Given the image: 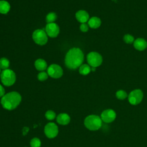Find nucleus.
<instances>
[{
    "label": "nucleus",
    "instance_id": "24",
    "mask_svg": "<svg viewBox=\"0 0 147 147\" xmlns=\"http://www.w3.org/2000/svg\"><path fill=\"white\" fill-rule=\"evenodd\" d=\"M48 74L47 72L45 71L40 72L37 75V79L40 81H44L48 79Z\"/></svg>",
    "mask_w": 147,
    "mask_h": 147
},
{
    "label": "nucleus",
    "instance_id": "8",
    "mask_svg": "<svg viewBox=\"0 0 147 147\" xmlns=\"http://www.w3.org/2000/svg\"><path fill=\"white\" fill-rule=\"evenodd\" d=\"M47 73L51 78L57 79L62 76L63 71L60 65L56 64H53L48 67L47 69Z\"/></svg>",
    "mask_w": 147,
    "mask_h": 147
},
{
    "label": "nucleus",
    "instance_id": "1",
    "mask_svg": "<svg viewBox=\"0 0 147 147\" xmlns=\"http://www.w3.org/2000/svg\"><path fill=\"white\" fill-rule=\"evenodd\" d=\"M84 60V55L79 48H72L67 53L65 57V64L71 69L79 68Z\"/></svg>",
    "mask_w": 147,
    "mask_h": 147
},
{
    "label": "nucleus",
    "instance_id": "30",
    "mask_svg": "<svg viewBox=\"0 0 147 147\" xmlns=\"http://www.w3.org/2000/svg\"><path fill=\"white\" fill-rule=\"evenodd\" d=\"M1 68H0V75H1Z\"/></svg>",
    "mask_w": 147,
    "mask_h": 147
},
{
    "label": "nucleus",
    "instance_id": "29",
    "mask_svg": "<svg viewBox=\"0 0 147 147\" xmlns=\"http://www.w3.org/2000/svg\"><path fill=\"white\" fill-rule=\"evenodd\" d=\"M95 69H96L95 67H91V71H95Z\"/></svg>",
    "mask_w": 147,
    "mask_h": 147
},
{
    "label": "nucleus",
    "instance_id": "20",
    "mask_svg": "<svg viewBox=\"0 0 147 147\" xmlns=\"http://www.w3.org/2000/svg\"><path fill=\"white\" fill-rule=\"evenodd\" d=\"M57 19V15L54 12H51L48 13L46 16V21L47 24L48 23H53Z\"/></svg>",
    "mask_w": 147,
    "mask_h": 147
},
{
    "label": "nucleus",
    "instance_id": "10",
    "mask_svg": "<svg viewBox=\"0 0 147 147\" xmlns=\"http://www.w3.org/2000/svg\"><path fill=\"white\" fill-rule=\"evenodd\" d=\"M100 118L105 123H111L116 118V113L113 109H106L102 111Z\"/></svg>",
    "mask_w": 147,
    "mask_h": 147
},
{
    "label": "nucleus",
    "instance_id": "12",
    "mask_svg": "<svg viewBox=\"0 0 147 147\" xmlns=\"http://www.w3.org/2000/svg\"><path fill=\"white\" fill-rule=\"evenodd\" d=\"M75 17L76 20L82 24L86 23L89 20L88 13L83 10H80L78 11L75 14Z\"/></svg>",
    "mask_w": 147,
    "mask_h": 147
},
{
    "label": "nucleus",
    "instance_id": "27",
    "mask_svg": "<svg viewBox=\"0 0 147 147\" xmlns=\"http://www.w3.org/2000/svg\"><path fill=\"white\" fill-rule=\"evenodd\" d=\"M5 92L4 88L0 84V97H2L5 95Z\"/></svg>",
    "mask_w": 147,
    "mask_h": 147
},
{
    "label": "nucleus",
    "instance_id": "22",
    "mask_svg": "<svg viewBox=\"0 0 147 147\" xmlns=\"http://www.w3.org/2000/svg\"><path fill=\"white\" fill-rule=\"evenodd\" d=\"M30 144L31 147H40L41 146V141L37 137H34L32 138L30 141Z\"/></svg>",
    "mask_w": 147,
    "mask_h": 147
},
{
    "label": "nucleus",
    "instance_id": "16",
    "mask_svg": "<svg viewBox=\"0 0 147 147\" xmlns=\"http://www.w3.org/2000/svg\"><path fill=\"white\" fill-rule=\"evenodd\" d=\"M35 68L40 71H44L47 68V62L42 59H38L34 62Z\"/></svg>",
    "mask_w": 147,
    "mask_h": 147
},
{
    "label": "nucleus",
    "instance_id": "4",
    "mask_svg": "<svg viewBox=\"0 0 147 147\" xmlns=\"http://www.w3.org/2000/svg\"><path fill=\"white\" fill-rule=\"evenodd\" d=\"M0 76L2 84L6 86H12L16 80L14 72L9 68L3 70L1 73Z\"/></svg>",
    "mask_w": 147,
    "mask_h": 147
},
{
    "label": "nucleus",
    "instance_id": "2",
    "mask_svg": "<svg viewBox=\"0 0 147 147\" xmlns=\"http://www.w3.org/2000/svg\"><path fill=\"white\" fill-rule=\"evenodd\" d=\"M21 101V95L16 91H12L5 94L1 98V103L2 107L9 110L16 108Z\"/></svg>",
    "mask_w": 147,
    "mask_h": 147
},
{
    "label": "nucleus",
    "instance_id": "9",
    "mask_svg": "<svg viewBox=\"0 0 147 147\" xmlns=\"http://www.w3.org/2000/svg\"><path fill=\"white\" fill-rule=\"evenodd\" d=\"M58 132V127L55 123L49 122L45 126L44 133L46 136L49 138H55L57 135Z\"/></svg>",
    "mask_w": 147,
    "mask_h": 147
},
{
    "label": "nucleus",
    "instance_id": "23",
    "mask_svg": "<svg viewBox=\"0 0 147 147\" xmlns=\"http://www.w3.org/2000/svg\"><path fill=\"white\" fill-rule=\"evenodd\" d=\"M123 41L127 44H131L134 41V38L133 36L126 34L123 36Z\"/></svg>",
    "mask_w": 147,
    "mask_h": 147
},
{
    "label": "nucleus",
    "instance_id": "13",
    "mask_svg": "<svg viewBox=\"0 0 147 147\" xmlns=\"http://www.w3.org/2000/svg\"><path fill=\"white\" fill-rule=\"evenodd\" d=\"M134 48L138 51H144L147 48V42L142 38H138L133 43Z\"/></svg>",
    "mask_w": 147,
    "mask_h": 147
},
{
    "label": "nucleus",
    "instance_id": "14",
    "mask_svg": "<svg viewBox=\"0 0 147 147\" xmlns=\"http://www.w3.org/2000/svg\"><path fill=\"white\" fill-rule=\"evenodd\" d=\"M56 121L60 125H65L70 122V117L66 113H61L57 115Z\"/></svg>",
    "mask_w": 147,
    "mask_h": 147
},
{
    "label": "nucleus",
    "instance_id": "19",
    "mask_svg": "<svg viewBox=\"0 0 147 147\" xmlns=\"http://www.w3.org/2000/svg\"><path fill=\"white\" fill-rule=\"evenodd\" d=\"M10 65V62L6 57H2L0 59V68L4 70L8 69Z\"/></svg>",
    "mask_w": 147,
    "mask_h": 147
},
{
    "label": "nucleus",
    "instance_id": "7",
    "mask_svg": "<svg viewBox=\"0 0 147 147\" xmlns=\"http://www.w3.org/2000/svg\"><path fill=\"white\" fill-rule=\"evenodd\" d=\"M143 92L140 89L131 91L128 96V100L132 105H137L141 103L143 99Z\"/></svg>",
    "mask_w": 147,
    "mask_h": 147
},
{
    "label": "nucleus",
    "instance_id": "17",
    "mask_svg": "<svg viewBox=\"0 0 147 147\" xmlns=\"http://www.w3.org/2000/svg\"><path fill=\"white\" fill-rule=\"evenodd\" d=\"M10 9V5L9 3L6 1H0V13L6 14Z\"/></svg>",
    "mask_w": 147,
    "mask_h": 147
},
{
    "label": "nucleus",
    "instance_id": "26",
    "mask_svg": "<svg viewBox=\"0 0 147 147\" xmlns=\"http://www.w3.org/2000/svg\"><path fill=\"white\" fill-rule=\"evenodd\" d=\"M88 25L86 23H82L80 26V29L83 32H86L88 30Z\"/></svg>",
    "mask_w": 147,
    "mask_h": 147
},
{
    "label": "nucleus",
    "instance_id": "18",
    "mask_svg": "<svg viewBox=\"0 0 147 147\" xmlns=\"http://www.w3.org/2000/svg\"><path fill=\"white\" fill-rule=\"evenodd\" d=\"M91 71V66L89 65L88 64H82L79 67V72L81 75H88L90 72Z\"/></svg>",
    "mask_w": 147,
    "mask_h": 147
},
{
    "label": "nucleus",
    "instance_id": "21",
    "mask_svg": "<svg viewBox=\"0 0 147 147\" xmlns=\"http://www.w3.org/2000/svg\"><path fill=\"white\" fill-rule=\"evenodd\" d=\"M116 97L119 100H123L127 97V94L126 91L120 90L116 92Z\"/></svg>",
    "mask_w": 147,
    "mask_h": 147
},
{
    "label": "nucleus",
    "instance_id": "11",
    "mask_svg": "<svg viewBox=\"0 0 147 147\" xmlns=\"http://www.w3.org/2000/svg\"><path fill=\"white\" fill-rule=\"evenodd\" d=\"M60 32V29L57 24L55 22L48 23L45 26V32L50 37H56Z\"/></svg>",
    "mask_w": 147,
    "mask_h": 147
},
{
    "label": "nucleus",
    "instance_id": "3",
    "mask_svg": "<svg viewBox=\"0 0 147 147\" xmlns=\"http://www.w3.org/2000/svg\"><path fill=\"white\" fill-rule=\"evenodd\" d=\"M102 121L100 117L96 115H90L87 116L84 121L85 126L90 130H97L100 128Z\"/></svg>",
    "mask_w": 147,
    "mask_h": 147
},
{
    "label": "nucleus",
    "instance_id": "6",
    "mask_svg": "<svg viewBox=\"0 0 147 147\" xmlns=\"http://www.w3.org/2000/svg\"><path fill=\"white\" fill-rule=\"evenodd\" d=\"M87 60L91 67H97L102 63V57L98 52H91L87 56Z\"/></svg>",
    "mask_w": 147,
    "mask_h": 147
},
{
    "label": "nucleus",
    "instance_id": "25",
    "mask_svg": "<svg viewBox=\"0 0 147 147\" xmlns=\"http://www.w3.org/2000/svg\"><path fill=\"white\" fill-rule=\"evenodd\" d=\"M45 116L47 119L51 121V120H53L55 119V118L56 117V114L55 113L54 111H53L52 110H48L45 113Z\"/></svg>",
    "mask_w": 147,
    "mask_h": 147
},
{
    "label": "nucleus",
    "instance_id": "28",
    "mask_svg": "<svg viewBox=\"0 0 147 147\" xmlns=\"http://www.w3.org/2000/svg\"><path fill=\"white\" fill-rule=\"evenodd\" d=\"M29 131V128L28 127H24L23 129V134L25 135Z\"/></svg>",
    "mask_w": 147,
    "mask_h": 147
},
{
    "label": "nucleus",
    "instance_id": "5",
    "mask_svg": "<svg viewBox=\"0 0 147 147\" xmlns=\"http://www.w3.org/2000/svg\"><path fill=\"white\" fill-rule=\"evenodd\" d=\"M33 41L38 45H45L48 41V35L42 29H36L32 34Z\"/></svg>",
    "mask_w": 147,
    "mask_h": 147
},
{
    "label": "nucleus",
    "instance_id": "15",
    "mask_svg": "<svg viewBox=\"0 0 147 147\" xmlns=\"http://www.w3.org/2000/svg\"><path fill=\"white\" fill-rule=\"evenodd\" d=\"M101 20L97 17H92L88 21V26L92 29H96L100 26Z\"/></svg>",
    "mask_w": 147,
    "mask_h": 147
}]
</instances>
